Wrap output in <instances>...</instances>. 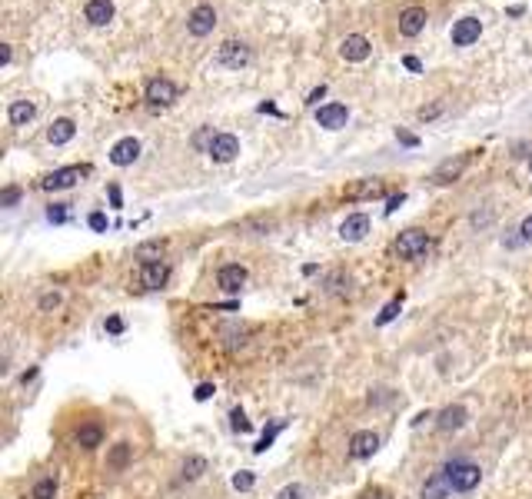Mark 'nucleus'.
Listing matches in <instances>:
<instances>
[{"instance_id":"obj_1","label":"nucleus","mask_w":532,"mask_h":499,"mask_svg":"<svg viewBox=\"0 0 532 499\" xmlns=\"http://www.w3.org/2000/svg\"><path fill=\"white\" fill-rule=\"evenodd\" d=\"M442 473H446V480H449V489H456V493H472V489L479 486V480H483L479 466H476V463H462V459H453Z\"/></svg>"},{"instance_id":"obj_2","label":"nucleus","mask_w":532,"mask_h":499,"mask_svg":"<svg viewBox=\"0 0 532 499\" xmlns=\"http://www.w3.org/2000/svg\"><path fill=\"white\" fill-rule=\"evenodd\" d=\"M429 246H433L429 233H423V230H406V233H399V240H396V253L403 260H419V257H426Z\"/></svg>"},{"instance_id":"obj_3","label":"nucleus","mask_w":532,"mask_h":499,"mask_svg":"<svg viewBox=\"0 0 532 499\" xmlns=\"http://www.w3.org/2000/svg\"><path fill=\"white\" fill-rule=\"evenodd\" d=\"M213 27H216V10H213L210 3L193 7L190 17H186V31L193 33V37H207V33H213Z\"/></svg>"},{"instance_id":"obj_4","label":"nucleus","mask_w":532,"mask_h":499,"mask_svg":"<svg viewBox=\"0 0 532 499\" xmlns=\"http://www.w3.org/2000/svg\"><path fill=\"white\" fill-rule=\"evenodd\" d=\"M90 173V166H63V170H54L50 177L40 180L44 190H67V187H74L80 177H87Z\"/></svg>"},{"instance_id":"obj_5","label":"nucleus","mask_w":532,"mask_h":499,"mask_svg":"<svg viewBox=\"0 0 532 499\" xmlns=\"http://www.w3.org/2000/svg\"><path fill=\"white\" fill-rule=\"evenodd\" d=\"M177 100V84L167 80V77H156L147 84V104L150 106H170Z\"/></svg>"},{"instance_id":"obj_6","label":"nucleus","mask_w":532,"mask_h":499,"mask_svg":"<svg viewBox=\"0 0 532 499\" xmlns=\"http://www.w3.org/2000/svg\"><path fill=\"white\" fill-rule=\"evenodd\" d=\"M140 157V140L137 136H123L110 147V164L113 166H130Z\"/></svg>"},{"instance_id":"obj_7","label":"nucleus","mask_w":532,"mask_h":499,"mask_svg":"<svg viewBox=\"0 0 532 499\" xmlns=\"http://www.w3.org/2000/svg\"><path fill=\"white\" fill-rule=\"evenodd\" d=\"M216 160V164H229L236 153H240V140L233 134H216L213 136V143H210V150H207Z\"/></svg>"},{"instance_id":"obj_8","label":"nucleus","mask_w":532,"mask_h":499,"mask_svg":"<svg viewBox=\"0 0 532 499\" xmlns=\"http://www.w3.org/2000/svg\"><path fill=\"white\" fill-rule=\"evenodd\" d=\"M216 61L223 63V67H243L246 61H250V47L246 44H240V40H227V44L216 50Z\"/></svg>"},{"instance_id":"obj_9","label":"nucleus","mask_w":532,"mask_h":499,"mask_svg":"<svg viewBox=\"0 0 532 499\" xmlns=\"http://www.w3.org/2000/svg\"><path fill=\"white\" fill-rule=\"evenodd\" d=\"M479 33H483V24H479V17H462L456 20V27H453V44L456 47H469L479 40Z\"/></svg>"},{"instance_id":"obj_10","label":"nucleus","mask_w":532,"mask_h":499,"mask_svg":"<svg viewBox=\"0 0 532 499\" xmlns=\"http://www.w3.org/2000/svg\"><path fill=\"white\" fill-rule=\"evenodd\" d=\"M170 280V267L160 260V263H143V270H140V283L143 290H163Z\"/></svg>"},{"instance_id":"obj_11","label":"nucleus","mask_w":532,"mask_h":499,"mask_svg":"<svg viewBox=\"0 0 532 499\" xmlns=\"http://www.w3.org/2000/svg\"><path fill=\"white\" fill-rule=\"evenodd\" d=\"M369 40H366L363 33H350L343 44H339V54H343V61H350V63H360V61H366L369 57Z\"/></svg>"},{"instance_id":"obj_12","label":"nucleus","mask_w":532,"mask_h":499,"mask_svg":"<svg viewBox=\"0 0 532 499\" xmlns=\"http://www.w3.org/2000/svg\"><path fill=\"white\" fill-rule=\"evenodd\" d=\"M376 450H380V436H376V433H369V429L353 433V439H350V456L353 459H369Z\"/></svg>"},{"instance_id":"obj_13","label":"nucleus","mask_w":532,"mask_h":499,"mask_svg":"<svg viewBox=\"0 0 532 499\" xmlns=\"http://www.w3.org/2000/svg\"><path fill=\"white\" fill-rule=\"evenodd\" d=\"M316 120L319 127H326V130H339V127H346V120H350V110L343 104H326L316 110Z\"/></svg>"},{"instance_id":"obj_14","label":"nucleus","mask_w":532,"mask_h":499,"mask_svg":"<svg viewBox=\"0 0 532 499\" xmlns=\"http://www.w3.org/2000/svg\"><path fill=\"white\" fill-rule=\"evenodd\" d=\"M216 283H220V290H227V293H236V290L246 283V267H240V263H227V267H220Z\"/></svg>"},{"instance_id":"obj_15","label":"nucleus","mask_w":532,"mask_h":499,"mask_svg":"<svg viewBox=\"0 0 532 499\" xmlns=\"http://www.w3.org/2000/svg\"><path fill=\"white\" fill-rule=\"evenodd\" d=\"M366 233H369V216H366V213H353V216L343 220V227H339V237H343L346 243L363 240Z\"/></svg>"},{"instance_id":"obj_16","label":"nucleus","mask_w":532,"mask_h":499,"mask_svg":"<svg viewBox=\"0 0 532 499\" xmlns=\"http://www.w3.org/2000/svg\"><path fill=\"white\" fill-rule=\"evenodd\" d=\"M466 420H469V409L466 406H446L440 413L436 426H440V433H456V429L466 426Z\"/></svg>"},{"instance_id":"obj_17","label":"nucleus","mask_w":532,"mask_h":499,"mask_svg":"<svg viewBox=\"0 0 532 499\" xmlns=\"http://www.w3.org/2000/svg\"><path fill=\"white\" fill-rule=\"evenodd\" d=\"M423 27H426L423 7H406V10L399 14V33H403V37H416V33H423Z\"/></svg>"},{"instance_id":"obj_18","label":"nucleus","mask_w":532,"mask_h":499,"mask_svg":"<svg viewBox=\"0 0 532 499\" xmlns=\"http://www.w3.org/2000/svg\"><path fill=\"white\" fill-rule=\"evenodd\" d=\"M469 166V153H462V157H456V160H446V164L436 166V173H433V180L436 183H453Z\"/></svg>"},{"instance_id":"obj_19","label":"nucleus","mask_w":532,"mask_h":499,"mask_svg":"<svg viewBox=\"0 0 532 499\" xmlns=\"http://www.w3.org/2000/svg\"><path fill=\"white\" fill-rule=\"evenodd\" d=\"M87 20L93 27H106L113 20V0H90L87 3Z\"/></svg>"},{"instance_id":"obj_20","label":"nucleus","mask_w":532,"mask_h":499,"mask_svg":"<svg viewBox=\"0 0 532 499\" xmlns=\"http://www.w3.org/2000/svg\"><path fill=\"white\" fill-rule=\"evenodd\" d=\"M76 134V123L67 120V117H61V120H54V127L47 130V140L54 143V147H63V143H70Z\"/></svg>"},{"instance_id":"obj_21","label":"nucleus","mask_w":532,"mask_h":499,"mask_svg":"<svg viewBox=\"0 0 532 499\" xmlns=\"http://www.w3.org/2000/svg\"><path fill=\"white\" fill-rule=\"evenodd\" d=\"M7 117H10V123H14V127H27V123L37 117V106H33L31 100H14V104H10V110H7Z\"/></svg>"},{"instance_id":"obj_22","label":"nucleus","mask_w":532,"mask_h":499,"mask_svg":"<svg viewBox=\"0 0 532 499\" xmlns=\"http://www.w3.org/2000/svg\"><path fill=\"white\" fill-rule=\"evenodd\" d=\"M76 443H80L83 450H97V446L104 443V429H100L97 423L80 426V429H76Z\"/></svg>"},{"instance_id":"obj_23","label":"nucleus","mask_w":532,"mask_h":499,"mask_svg":"<svg viewBox=\"0 0 532 499\" xmlns=\"http://www.w3.org/2000/svg\"><path fill=\"white\" fill-rule=\"evenodd\" d=\"M449 493V480H446V473H436V476H429V483L423 486V499H446Z\"/></svg>"},{"instance_id":"obj_24","label":"nucleus","mask_w":532,"mask_h":499,"mask_svg":"<svg viewBox=\"0 0 532 499\" xmlns=\"http://www.w3.org/2000/svg\"><path fill=\"white\" fill-rule=\"evenodd\" d=\"M130 456H134V446H130V443H117V446L106 453V466H110V469H123L127 463H130Z\"/></svg>"},{"instance_id":"obj_25","label":"nucleus","mask_w":532,"mask_h":499,"mask_svg":"<svg viewBox=\"0 0 532 499\" xmlns=\"http://www.w3.org/2000/svg\"><path fill=\"white\" fill-rule=\"evenodd\" d=\"M163 250H167V243L163 240H150L137 250V260H143V263H160V253H163Z\"/></svg>"},{"instance_id":"obj_26","label":"nucleus","mask_w":532,"mask_h":499,"mask_svg":"<svg viewBox=\"0 0 532 499\" xmlns=\"http://www.w3.org/2000/svg\"><path fill=\"white\" fill-rule=\"evenodd\" d=\"M207 473V459L203 456H190L186 463H183V480H197Z\"/></svg>"},{"instance_id":"obj_27","label":"nucleus","mask_w":532,"mask_h":499,"mask_svg":"<svg viewBox=\"0 0 532 499\" xmlns=\"http://www.w3.org/2000/svg\"><path fill=\"white\" fill-rule=\"evenodd\" d=\"M33 499H57V480L54 476H47V480H40V483L33 486Z\"/></svg>"},{"instance_id":"obj_28","label":"nucleus","mask_w":532,"mask_h":499,"mask_svg":"<svg viewBox=\"0 0 532 499\" xmlns=\"http://www.w3.org/2000/svg\"><path fill=\"white\" fill-rule=\"evenodd\" d=\"M280 429H283V420H280V423H273L270 429H263V436H259V443L253 446V450H257V453H266V450L273 446V439H276V433H280Z\"/></svg>"},{"instance_id":"obj_29","label":"nucleus","mask_w":532,"mask_h":499,"mask_svg":"<svg viewBox=\"0 0 532 499\" xmlns=\"http://www.w3.org/2000/svg\"><path fill=\"white\" fill-rule=\"evenodd\" d=\"M380 193H382V187H380V183H373V180H366V183H360V187H353V190H350L353 200H360V197H380Z\"/></svg>"},{"instance_id":"obj_30","label":"nucleus","mask_w":532,"mask_h":499,"mask_svg":"<svg viewBox=\"0 0 532 499\" xmlns=\"http://www.w3.org/2000/svg\"><path fill=\"white\" fill-rule=\"evenodd\" d=\"M399 306H403V293H399V296H396L393 303H386V306H382V313H380V317H376V323H380V326H386L389 319H396V313H399Z\"/></svg>"},{"instance_id":"obj_31","label":"nucleus","mask_w":532,"mask_h":499,"mask_svg":"<svg viewBox=\"0 0 532 499\" xmlns=\"http://www.w3.org/2000/svg\"><path fill=\"white\" fill-rule=\"evenodd\" d=\"M229 426H233L236 433H250V429H253V423L246 420L243 409H233V413H229Z\"/></svg>"},{"instance_id":"obj_32","label":"nucleus","mask_w":532,"mask_h":499,"mask_svg":"<svg viewBox=\"0 0 532 499\" xmlns=\"http://www.w3.org/2000/svg\"><path fill=\"white\" fill-rule=\"evenodd\" d=\"M253 483H257V476H253V473H236V476H233V489H240V493H246V489H253Z\"/></svg>"},{"instance_id":"obj_33","label":"nucleus","mask_w":532,"mask_h":499,"mask_svg":"<svg viewBox=\"0 0 532 499\" xmlns=\"http://www.w3.org/2000/svg\"><path fill=\"white\" fill-rule=\"evenodd\" d=\"M67 216H70V213H67L63 203H54V207L47 210V220H50V223H67Z\"/></svg>"},{"instance_id":"obj_34","label":"nucleus","mask_w":532,"mask_h":499,"mask_svg":"<svg viewBox=\"0 0 532 499\" xmlns=\"http://www.w3.org/2000/svg\"><path fill=\"white\" fill-rule=\"evenodd\" d=\"M17 200H20V187H7V190L0 193V207H14Z\"/></svg>"},{"instance_id":"obj_35","label":"nucleus","mask_w":532,"mask_h":499,"mask_svg":"<svg viewBox=\"0 0 532 499\" xmlns=\"http://www.w3.org/2000/svg\"><path fill=\"white\" fill-rule=\"evenodd\" d=\"M276 499H303V486H287V489H280V493H276Z\"/></svg>"},{"instance_id":"obj_36","label":"nucleus","mask_w":532,"mask_h":499,"mask_svg":"<svg viewBox=\"0 0 532 499\" xmlns=\"http://www.w3.org/2000/svg\"><path fill=\"white\" fill-rule=\"evenodd\" d=\"M213 393H216V390H213V383H200L197 393H193V396H197V403H207V399H210Z\"/></svg>"},{"instance_id":"obj_37","label":"nucleus","mask_w":532,"mask_h":499,"mask_svg":"<svg viewBox=\"0 0 532 499\" xmlns=\"http://www.w3.org/2000/svg\"><path fill=\"white\" fill-rule=\"evenodd\" d=\"M440 113H442V104L423 106V110H419V120H436V117H440Z\"/></svg>"},{"instance_id":"obj_38","label":"nucleus","mask_w":532,"mask_h":499,"mask_svg":"<svg viewBox=\"0 0 532 499\" xmlns=\"http://www.w3.org/2000/svg\"><path fill=\"white\" fill-rule=\"evenodd\" d=\"M87 223H90V230L104 233V230H106V216H104V213H90V220H87Z\"/></svg>"},{"instance_id":"obj_39","label":"nucleus","mask_w":532,"mask_h":499,"mask_svg":"<svg viewBox=\"0 0 532 499\" xmlns=\"http://www.w3.org/2000/svg\"><path fill=\"white\" fill-rule=\"evenodd\" d=\"M54 306H61V296L57 293H44L40 296V310H54Z\"/></svg>"},{"instance_id":"obj_40","label":"nucleus","mask_w":532,"mask_h":499,"mask_svg":"<svg viewBox=\"0 0 532 499\" xmlns=\"http://www.w3.org/2000/svg\"><path fill=\"white\" fill-rule=\"evenodd\" d=\"M106 333L120 336V333H123V319L120 317H106Z\"/></svg>"},{"instance_id":"obj_41","label":"nucleus","mask_w":532,"mask_h":499,"mask_svg":"<svg viewBox=\"0 0 532 499\" xmlns=\"http://www.w3.org/2000/svg\"><path fill=\"white\" fill-rule=\"evenodd\" d=\"M323 97H326V87H323V84H319L316 90L309 93V100H306V104H309V106H316V104H319V100H323Z\"/></svg>"},{"instance_id":"obj_42","label":"nucleus","mask_w":532,"mask_h":499,"mask_svg":"<svg viewBox=\"0 0 532 499\" xmlns=\"http://www.w3.org/2000/svg\"><path fill=\"white\" fill-rule=\"evenodd\" d=\"M519 233H522V240H532V216H526V220H522Z\"/></svg>"},{"instance_id":"obj_43","label":"nucleus","mask_w":532,"mask_h":499,"mask_svg":"<svg viewBox=\"0 0 532 499\" xmlns=\"http://www.w3.org/2000/svg\"><path fill=\"white\" fill-rule=\"evenodd\" d=\"M403 200H406L403 193H399V197H389V203H386V213H396L399 207H403Z\"/></svg>"},{"instance_id":"obj_44","label":"nucleus","mask_w":532,"mask_h":499,"mask_svg":"<svg viewBox=\"0 0 532 499\" xmlns=\"http://www.w3.org/2000/svg\"><path fill=\"white\" fill-rule=\"evenodd\" d=\"M396 136H399V140H403L406 147H416V143H419V140H416V136H412V134H406V130H399V134H396Z\"/></svg>"},{"instance_id":"obj_45","label":"nucleus","mask_w":532,"mask_h":499,"mask_svg":"<svg viewBox=\"0 0 532 499\" xmlns=\"http://www.w3.org/2000/svg\"><path fill=\"white\" fill-rule=\"evenodd\" d=\"M403 63H406V67H410L412 74H419V70H423V63L416 61V57H406V61H403Z\"/></svg>"},{"instance_id":"obj_46","label":"nucleus","mask_w":532,"mask_h":499,"mask_svg":"<svg viewBox=\"0 0 532 499\" xmlns=\"http://www.w3.org/2000/svg\"><path fill=\"white\" fill-rule=\"evenodd\" d=\"M110 203L120 207V187H110Z\"/></svg>"},{"instance_id":"obj_47","label":"nucleus","mask_w":532,"mask_h":499,"mask_svg":"<svg viewBox=\"0 0 532 499\" xmlns=\"http://www.w3.org/2000/svg\"><path fill=\"white\" fill-rule=\"evenodd\" d=\"M0 63H10V47H7V44L0 47Z\"/></svg>"}]
</instances>
